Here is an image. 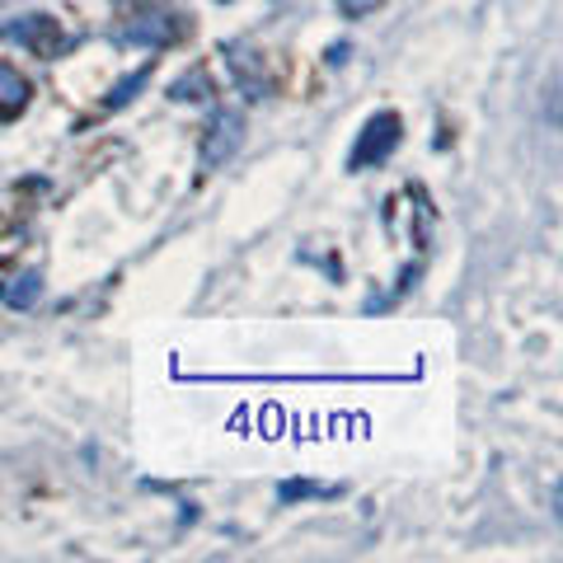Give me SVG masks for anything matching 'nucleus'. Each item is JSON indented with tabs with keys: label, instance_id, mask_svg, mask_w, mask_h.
Wrapping results in <instances>:
<instances>
[{
	"label": "nucleus",
	"instance_id": "nucleus-1",
	"mask_svg": "<svg viewBox=\"0 0 563 563\" xmlns=\"http://www.w3.org/2000/svg\"><path fill=\"white\" fill-rule=\"evenodd\" d=\"M399 132H404L399 113H390V109L372 113V118H366V128L357 132V146H352V155H347V169H372V165H380L385 155L399 146Z\"/></svg>",
	"mask_w": 563,
	"mask_h": 563
},
{
	"label": "nucleus",
	"instance_id": "nucleus-2",
	"mask_svg": "<svg viewBox=\"0 0 563 563\" xmlns=\"http://www.w3.org/2000/svg\"><path fill=\"white\" fill-rule=\"evenodd\" d=\"M5 38L20 43L24 52H33V57H43V62H52L66 47V33L52 14H20L14 24H5Z\"/></svg>",
	"mask_w": 563,
	"mask_h": 563
},
{
	"label": "nucleus",
	"instance_id": "nucleus-3",
	"mask_svg": "<svg viewBox=\"0 0 563 563\" xmlns=\"http://www.w3.org/2000/svg\"><path fill=\"white\" fill-rule=\"evenodd\" d=\"M244 141V118L235 109H221L217 118H211L207 128V141H202V169H217L235 155V146Z\"/></svg>",
	"mask_w": 563,
	"mask_h": 563
},
{
	"label": "nucleus",
	"instance_id": "nucleus-4",
	"mask_svg": "<svg viewBox=\"0 0 563 563\" xmlns=\"http://www.w3.org/2000/svg\"><path fill=\"white\" fill-rule=\"evenodd\" d=\"M184 33V24H174L169 14H151V20H136L122 29V43H141V47H165Z\"/></svg>",
	"mask_w": 563,
	"mask_h": 563
},
{
	"label": "nucleus",
	"instance_id": "nucleus-5",
	"mask_svg": "<svg viewBox=\"0 0 563 563\" xmlns=\"http://www.w3.org/2000/svg\"><path fill=\"white\" fill-rule=\"evenodd\" d=\"M225 52H231L225 62H231L240 90H244V95H254V99H258V95H268V80H263V70H258V57H254V52H250V47H225Z\"/></svg>",
	"mask_w": 563,
	"mask_h": 563
},
{
	"label": "nucleus",
	"instance_id": "nucleus-6",
	"mask_svg": "<svg viewBox=\"0 0 563 563\" xmlns=\"http://www.w3.org/2000/svg\"><path fill=\"white\" fill-rule=\"evenodd\" d=\"M24 103H29V80L14 66L0 62V118L24 113Z\"/></svg>",
	"mask_w": 563,
	"mask_h": 563
},
{
	"label": "nucleus",
	"instance_id": "nucleus-7",
	"mask_svg": "<svg viewBox=\"0 0 563 563\" xmlns=\"http://www.w3.org/2000/svg\"><path fill=\"white\" fill-rule=\"evenodd\" d=\"M169 99H179V103L211 99V76H207V66H192V70H184V76L169 85Z\"/></svg>",
	"mask_w": 563,
	"mask_h": 563
},
{
	"label": "nucleus",
	"instance_id": "nucleus-8",
	"mask_svg": "<svg viewBox=\"0 0 563 563\" xmlns=\"http://www.w3.org/2000/svg\"><path fill=\"white\" fill-rule=\"evenodd\" d=\"M38 296H43V277L38 273H20L5 287V306L14 310H29V306H38Z\"/></svg>",
	"mask_w": 563,
	"mask_h": 563
},
{
	"label": "nucleus",
	"instance_id": "nucleus-9",
	"mask_svg": "<svg viewBox=\"0 0 563 563\" xmlns=\"http://www.w3.org/2000/svg\"><path fill=\"white\" fill-rule=\"evenodd\" d=\"M151 80V62L146 66H141L136 70V76H128V80H118L113 85V95L109 99H103V109H122V103H128V99H136V90H141V85H146Z\"/></svg>",
	"mask_w": 563,
	"mask_h": 563
},
{
	"label": "nucleus",
	"instance_id": "nucleus-10",
	"mask_svg": "<svg viewBox=\"0 0 563 563\" xmlns=\"http://www.w3.org/2000/svg\"><path fill=\"white\" fill-rule=\"evenodd\" d=\"M339 488H320V484H282V503H296V498H333Z\"/></svg>",
	"mask_w": 563,
	"mask_h": 563
},
{
	"label": "nucleus",
	"instance_id": "nucleus-11",
	"mask_svg": "<svg viewBox=\"0 0 563 563\" xmlns=\"http://www.w3.org/2000/svg\"><path fill=\"white\" fill-rule=\"evenodd\" d=\"M333 5H339V14H347V20H362V14L380 10L385 0H333Z\"/></svg>",
	"mask_w": 563,
	"mask_h": 563
},
{
	"label": "nucleus",
	"instance_id": "nucleus-12",
	"mask_svg": "<svg viewBox=\"0 0 563 563\" xmlns=\"http://www.w3.org/2000/svg\"><path fill=\"white\" fill-rule=\"evenodd\" d=\"M0 277H5V268H0Z\"/></svg>",
	"mask_w": 563,
	"mask_h": 563
}]
</instances>
